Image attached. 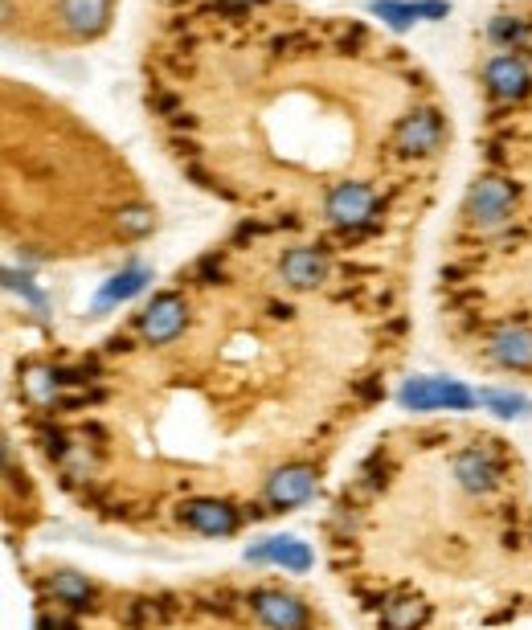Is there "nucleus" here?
<instances>
[{
    "label": "nucleus",
    "mask_w": 532,
    "mask_h": 630,
    "mask_svg": "<svg viewBox=\"0 0 532 630\" xmlns=\"http://www.w3.org/2000/svg\"><path fill=\"white\" fill-rule=\"evenodd\" d=\"M377 614H381V630H422V622L430 618V606L414 594H397V598H381Z\"/></svg>",
    "instance_id": "obj_11"
},
{
    "label": "nucleus",
    "mask_w": 532,
    "mask_h": 630,
    "mask_svg": "<svg viewBox=\"0 0 532 630\" xmlns=\"http://www.w3.org/2000/svg\"><path fill=\"white\" fill-rule=\"evenodd\" d=\"M250 610L262 626H271V630H307V618H312L295 594H283V590H254Z\"/></svg>",
    "instance_id": "obj_6"
},
{
    "label": "nucleus",
    "mask_w": 532,
    "mask_h": 630,
    "mask_svg": "<svg viewBox=\"0 0 532 630\" xmlns=\"http://www.w3.org/2000/svg\"><path fill=\"white\" fill-rule=\"evenodd\" d=\"M487 360L512 373L532 369V328H500L487 336Z\"/></svg>",
    "instance_id": "obj_9"
},
{
    "label": "nucleus",
    "mask_w": 532,
    "mask_h": 630,
    "mask_svg": "<svg viewBox=\"0 0 532 630\" xmlns=\"http://www.w3.org/2000/svg\"><path fill=\"white\" fill-rule=\"evenodd\" d=\"M144 107L197 189L373 262H406L451 152L406 50L287 0H168Z\"/></svg>",
    "instance_id": "obj_1"
},
{
    "label": "nucleus",
    "mask_w": 532,
    "mask_h": 630,
    "mask_svg": "<svg viewBox=\"0 0 532 630\" xmlns=\"http://www.w3.org/2000/svg\"><path fill=\"white\" fill-rule=\"evenodd\" d=\"M144 279L148 275H140V270H136V275H123V279H115L107 291H103V303H115V299H127V295H136L140 287H144Z\"/></svg>",
    "instance_id": "obj_13"
},
{
    "label": "nucleus",
    "mask_w": 532,
    "mask_h": 630,
    "mask_svg": "<svg viewBox=\"0 0 532 630\" xmlns=\"http://www.w3.org/2000/svg\"><path fill=\"white\" fill-rule=\"evenodd\" d=\"M500 475H504V463H500V450H492V446L475 442L455 455V479L471 495H492L500 487Z\"/></svg>",
    "instance_id": "obj_5"
},
{
    "label": "nucleus",
    "mask_w": 532,
    "mask_h": 630,
    "mask_svg": "<svg viewBox=\"0 0 532 630\" xmlns=\"http://www.w3.org/2000/svg\"><path fill=\"white\" fill-rule=\"evenodd\" d=\"M479 397L459 385V381H442V377H414L402 385V405L414 414H426V410H471Z\"/></svg>",
    "instance_id": "obj_4"
},
{
    "label": "nucleus",
    "mask_w": 532,
    "mask_h": 630,
    "mask_svg": "<svg viewBox=\"0 0 532 630\" xmlns=\"http://www.w3.org/2000/svg\"><path fill=\"white\" fill-rule=\"evenodd\" d=\"M479 401H483V405H492V410H496V414H504V418L532 410V405H528L524 397H516V393H479Z\"/></svg>",
    "instance_id": "obj_12"
},
{
    "label": "nucleus",
    "mask_w": 532,
    "mask_h": 630,
    "mask_svg": "<svg viewBox=\"0 0 532 630\" xmlns=\"http://www.w3.org/2000/svg\"><path fill=\"white\" fill-rule=\"evenodd\" d=\"M312 491H316V467L312 463H291V467H279L271 479H266L262 495H266V508L283 512V508L303 504Z\"/></svg>",
    "instance_id": "obj_7"
},
{
    "label": "nucleus",
    "mask_w": 532,
    "mask_h": 630,
    "mask_svg": "<svg viewBox=\"0 0 532 630\" xmlns=\"http://www.w3.org/2000/svg\"><path fill=\"white\" fill-rule=\"evenodd\" d=\"M246 561H258V565L275 561V565H283L291 573H307V569H312V549H307L303 540H295V536H271V540H262L258 549H250Z\"/></svg>",
    "instance_id": "obj_10"
},
{
    "label": "nucleus",
    "mask_w": 532,
    "mask_h": 630,
    "mask_svg": "<svg viewBox=\"0 0 532 630\" xmlns=\"http://www.w3.org/2000/svg\"><path fill=\"white\" fill-rule=\"evenodd\" d=\"M242 516H246V512H238V508L226 504V500H189V504L181 508V520H185L193 532H201V536H230V532H238Z\"/></svg>",
    "instance_id": "obj_8"
},
{
    "label": "nucleus",
    "mask_w": 532,
    "mask_h": 630,
    "mask_svg": "<svg viewBox=\"0 0 532 630\" xmlns=\"http://www.w3.org/2000/svg\"><path fill=\"white\" fill-rule=\"evenodd\" d=\"M136 328L148 344H172L176 336H185L189 328V291L176 283L168 291H156L152 303L136 315Z\"/></svg>",
    "instance_id": "obj_3"
},
{
    "label": "nucleus",
    "mask_w": 532,
    "mask_h": 630,
    "mask_svg": "<svg viewBox=\"0 0 532 630\" xmlns=\"http://www.w3.org/2000/svg\"><path fill=\"white\" fill-rule=\"evenodd\" d=\"M119 0H5V33L41 50H78L99 41Z\"/></svg>",
    "instance_id": "obj_2"
}]
</instances>
